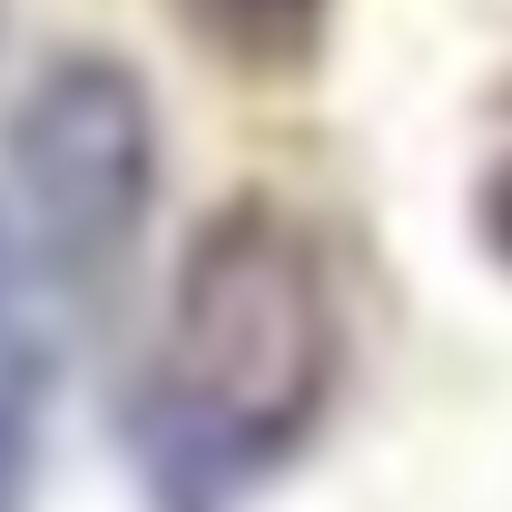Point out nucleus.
<instances>
[{"mask_svg":"<svg viewBox=\"0 0 512 512\" xmlns=\"http://www.w3.org/2000/svg\"><path fill=\"white\" fill-rule=\"evenodd\" d=\"M345 394V286L276 188H237L168 256L148 365L128 384V463L148 512H247Z\"/></svg>","mask_w":512,"mask_h":512,"instance_id":"obj_1","label":"nucleus"},{"mask_svg":"<svg viewBox=\"0 0 512 512\" xmlns=\"http://www.w3.org/2000/svg\"><path fill=\"white\" fill-rule=\"evenodd\" d=\"M10 227L60 306H109L158 207V99L119 50H60L30 69L0 128Z\"/></svg>","mask_w":512,"mask_h":512,"instance_id":"obj_2","label":"nucleus"},{"mask_svg":"<svg viewBox=\"0 0 512 512\" xmlns=\"http://www.w3.org/2000/svg\"><path fill=\"white\" fill-rule=\"evenodd\" d=\"M50 384H60V296L0 217V512H40L50 483Z\"/></svg>","mask_w":512,"mask_h":512,"instance_id":"obj_3","label":"nucleus"},{"mask_svg":"<svg viewBox=\"0 0 512 512\" xmlns=\"http://www.w3.org/2000/svg\"><path fill=\"white\" fill-rule=\"evenodd\" d=\"M168 10L217 69H237L256 89L316 79L325 40H335V0H168Z\"/></svg>","mask_w":512,"mask_h":512,"instance_id":"obj_4","label":"nucleus"},{"mask_svg":"<svg viewBox=\"0 0 512 512\" xmlns=\"http://www.w3.org/2000/svg\"><path fill=\"white\" fill-rule=\"evenodd\" d=\"M473 237H483V256L512 276V148H493L483 178H473Z\"/></svg>","mask_w":512,"mask_h":512,"instance_id":"obj_5","label":"nucleus"}]
</instances>
